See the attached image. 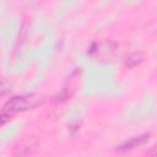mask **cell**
<instances>
[{
    "label": "cell",
    "mask_w": 157,
    "mask_h": 157,
    "mask_svg": "<svg viewBox=\"0 0 157 157\" xmlns=\"http://www.w3.org/2000/svg\"><path fill=\"white\" fill-rule=\"evenodd\" d=\"M151 139V134L150 132H145V134H140V135H136V136H132L131 139L126 140L125 142H123L121 145H119L117 147V152L118 153H128L137 147H141L144 146L145 144H147Z\"/></svg>",
    "instance_id": "obj_3"
},
{
    "label": "cell",
    "mask_w": 157,
    "mask_h": 157,
    "mask_svg": "<svg viewBox=\"0 0 157 157\" xmlns=\"http://www.w3.org/2000/svg\"><path fill=\"white\" fill-rule=\"evenodd\" d=\"M18 6L25 7V9H29V10H36L38 7L42 6V4L44 2V0H13Z\"/></svg>",
    "instance_id": "obj_7"
},
{
    "label": "cell",
    "mask_w": 157,
    "mask_h": 157,
    "mask_svg": "<svg viewBox=\"0 0 157 157\" xmlns=\"http://www.w3.org/2000/svg\"><path fill=\"white\" fill-rule=\"evenodd\" d=\"M45 102V97L40 93H28L21 96H13L6 101L2 107L4 112H9L11 114L23 113L28 110H33L40 107Z\"/></svg>",
    "instance_id": "obj_1"
},
{
    "label": "cell",
    "mask_w": 157,
    "mask_h": 157,
    "mask_svg": "<svg viewBox=\"0 0 157 157\" xmlns=\"http://www.w3.org/2000/svg\"><path fill=\"white\" fill-rule=\"evenodd\" d=\"M78 78H80V71H75L74 74H71V76L67 80V85L64 86L63 91L58 96V102L69 101L75 94V92L77 91V87H78Z\"/></svg>",
    "instance_id": "obj_4"
},
{
    "label": "cell",
    "mask_w": 157,
    "mask_h": 157,
    "mask_svg": "<svg viewBox=\"0 0 157 157\" xmlns=\"http://www.w3.org/2000/svg\"><path fill=\"white\" fill-rule=\"evenodd\" d=\"M11 91V83L5 78H0V97L9 94Z\"/></svg>",
    "instance_id": "obj_8"
},
{
    "label": "cell",
    "mask_w": 157,
    "mask_h": 157,
    "mask_svg": "<svg viewBox=\"0 0 157 157\" xmlns=\"http://www.w3.org/2000/svg\"><path fill=\"white\" fill-rule=\"evenodd\" d=\"M120 54V45L113 40L93 42L90 45L88 55L101 63H113Z\"/></svg>",
    "instance_id": "obj_2"
},
{
    "label": "cell",
    "mask_w": 157,
    "mask_h": 157,
    "mask_svg": "<svg viewBox=\"0 0 157 157\" xmlns=\"http://www.w3.org/2000/svg\"><path fill=\"white\" fill-rule=\"evenodd\" d=\"M11 118H12V114H11V113L2 110V113L0 114V126H2V125H5L6 123H9V121L11 120Z\"/></svg>",
    "instance_id": "obj_9"
},
{
    "label": "cell",
    "mask_w": 157,
    "mask_h": 157,
    "mask_svg": "<svg viewBox=\"0 0 157 157\" xmlns=\"http://www.w3.org/2000/svg\"><path fill=\"white\" fill-rule=\"evenodd\" d=\"M145 60V54L141 50H136L130 53L126 59H125V66L128 69H134L136 66H139L140 64H142V61Z\"/></svg>",
    "instance_id": "obj_6"
},
{
    "label": "cell",
    "mask_w": 157,
    "mask_h": 157,
    "mask_svg": "<svg viewBox=\"0 0 157 157\" xmlns=\"http://www.w3.org/2000/svg\"><path fill=\"white\" fill-rule=\"evenodd\" d=\"M39 146V141L36 140V139H31V140H27L22 144H20L17 147H15V151L12 152L13 156H27V155H31L33 153Z\"/></svg>",
    "instance_id": "obj_5"
}]
</instances>
